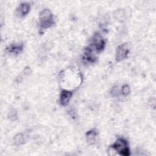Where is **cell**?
<instances>
[{
	"label": "cell",
	"mask_w": 156,
	"mask_h": 156,
	"mask_svg": "<svg viewBox=\"0 0 156 156\" xmlns=\"http://www.w3.org/2000/svg\"><path fill=\"white\" fill-rule=\"evenodd\" d=\"M53 15L49 9L41 11L39 16V24L41 29H48L54 24Z\"/></svg>",
	"instance_id": "1"
},
{
	"label": "cell",
	"mask_w": 156,
	"mask_h": 156,
	"mask_svg": "<svg viewBox=\"0 0 156 156\" xmlns=\"http://www.w3.org/2000/svg\"><path fill=\"white\" fill-rule=\"evenodd\" d=\"M111 147L113 151H116L119 155L124 156H128L130 155L128 143L126 140L122 138L118 139Z\"/></svg>",
	"instance_id": "2"
},
{
	"label": "cell",
	"mask_w": 156,
	"mask_h": 156,
	"mask_svg": "<svg viewBox=\"0 0 156 156\" xmlns=\"http://www.w3.org/2000/svg\"><path fill=\"white\" fill-rule=\"evenodd\" d=\"M129 52V49L126 43H124L119 45L117 48L116 51V60L118 62H120L124 60L127 57Z\"/></svg>",
	"instance_id": "3"
},
{
	"label": "cell",
	"mask_w": 156,
	"mask_h": 156,
	"mask_svg": "<svg viewBox=\"0 0 156 156\" xmlns=\"http://www.w3.org/2000/svg\"><path fill=\"white\" fill-rule=\"evenodd\" d=\"M105 46V41L99 34H96L92 39L91 48H93L96 51L101 52Z\"/></svg>",
	"instance_id": "4"
},
{
	"label": "cell",
	"mask_w": 156,
	"mask_h": 156,
	"mask_svg": "<svg viewBox=\"0 0 156 156\" xmlns=\"http://www.w3.org/2000/svg\"><path fill=\"white\" fill-rule=\"evenodd\" d=\"M73 96V93L70 91L63 90L61 91L60 96V102L62 105H66Z\"/></svg>",
	"instance_id": "5"
},
{
	"label": "cell",
	"mask_w": 156,
	"mask_h": 156,
	"mask_svg": "<svg viewBox=\"0 0 156 156\" xmlns=\"http://www.w3.org/2000/svg\"><path fill=\"white\" fill-rule=\"evenodd\" d=\"M97 132L94 130H91L88 131L86 134L87 140L89 143L94 144L96 141V138L97 136Z\"/></svg>",
	"instance_id": "6"
},
{
	"label": "cell",
	"mask_w": 156,
	"mask_h": 156,
	"mask_svg": "<svg viewBox=\"0 0 156 156\" xmlns=\"http://www.w3.org/2000/svg\"><path fill=\"white\" fill-rule=\"evenodd\" d=\"M30 10V5L27 3H22L19 7L18 11L21 16H24L26 15Z\"/></svg>",
	"instance_id": "7"
},
{
	"label": "cell",
	"mask_w": 156,
	"mask_h": 156,
	"mask_svg": "<svg viewBox=\"0 0 156 156\" xmlns=\"http://www.w3.org/2000/svg\"><path fill=\"white\" fill-rule=\"evenodd\" d=\"M23 49V44H11L7 48V50L11 53L18 54L22 51Z\"/></svg>",
	"instance_id": "8"
},
{
	"label": "cell",
	"mask_w": 156,
	"mask_h": 156,
	"mask_svg": "<svg viewBox=\"0 0 156 156\" xmlns=\"http://www.w3.org/2000/svg\"><path fill=\"white\" fill-rule=\"evenodd\" d=\"M15 142L17 144H21L24 143V138L21 134H18L15 137Z\"/></svg>",
	"instance_id": "9"
},
{
	"label": "cell",
	"mask_w": 156,
	"mask_h": 156,
	"mask_svg": "<svg viewBox=\"0 0 156 156\" xmlns=\"http://www.w3.org/2000/svg\"><path fill=\"white\" fill-rule=\"evenodd\" d=\"M130 91V87H129V85H124L122 87V93L123 95L126 96V95L129 94Z\"/></svg>",
	"instance_id": "10"
},
{
	"label": "cell",
	"mask_w": 156,
	"mask_h": 156,
	"mask_svg": "<svg viewBox=\"0 0 156 156\" xmlns=\"http://www.w3.org/2000/svg\"><path fill=\"white\" fill-rule=\"evenodd\" d=\"M16 112L14 110H13L12 111H11L10 112V118H14V117H15V118H16Z\"/></svg>",
	"instance_id": "11"
}]
</instances>
